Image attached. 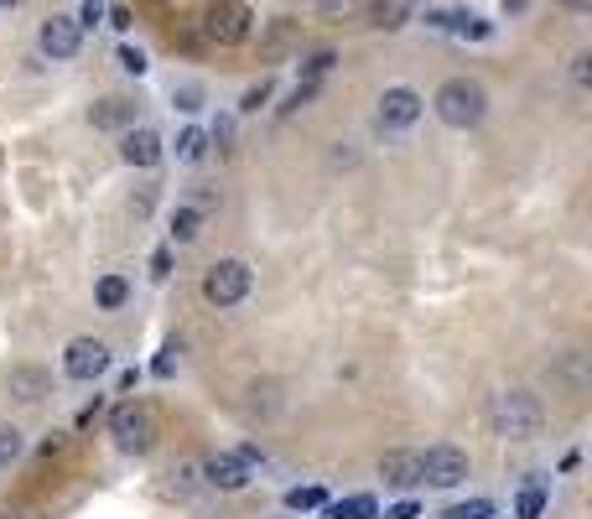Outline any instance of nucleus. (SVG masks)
<instances>
[{"instance_id": "3", "label": "nucleus", "mask_w": 592, "mask_h": 519, "mask_svg": "<svg viewBox=\"0 0 592 519\" xmlns=\"http://www.w3.org/2000/svg\"><path fill=\"white\" fill-rule=\"evenodd\" d=\"M110 437H115L119 452H151L157 441V416L140 405V400H119L110 411Z\"/></svg>"}, {"instance_id": "23", "label": "nucleus", "mask_w": 592, "mask_h": 519, "mask_svg": "<svg viewBox=\"0 0 592 519\" xmlns=\"http://www.w3.org/2000/svg\"><path fill=\"white\" fill-rule=\"evenodd\" d=\"M322 504H328L322 488H292V494H286V509H296V515H301V509H322Z\"/></svg>"}, {"instance_id": "16", "label": "nucleus", "mask_w": 592, "mask_h": 519, "mask_svg": "<svg viewBox=\"0 0 592 519\" xmlns=\"http://www.w3.org/2000/svg\"><path fill=\"white\" fill-rule=\"evenodd\" d=\"M442 32H457V37H468V42H483L493 26L483 16H474V11H453V16H442Z\"/></svg>"}, {"instance_id": "4", "label": "nucleus", "mask_w": 592, "mask_h": 519, "mask_svg": "<svg viewBox=\"0 0 592 519\" xmlns=\"http://www.w3.org/2000/svg\"><path fill=\"white\" fill-rule=\"evenodd\" d=\"M250 286H255V276H250L244 260H214L203 270V301L208 307H239V301L250 297Z\"/></svg>"}, {"instance_id": "37", "label": "nucleus", "mask_w": 592, "mask_h": 519, "mask_svg": "<svg viewBox=\"0 0 592 519\" xmlns=\"http://www.w3.org/2000/svg\"><path fill=\"white\" fill-rule=\"evenodd\" d=\"M556 5H567V11H577V16H582V11H592V0H556Z\"/></svg>"}, {"instance_id": "7", "label": "nucleus", "mask_w": 592, "mask_h": 519, "mask_svg": "<svg viewBox=\"0 0 592 519\" xmlns=\"http://www.w3.org/2000/svg\"><path fill=\"white\" fill-rule=\"evenodd\" d=\"M110 343H99V338H73L68 348H62V374L68 380H79V384H89V380H104L110 374Z\"/></svg>"}, {"instance_id": "17", "label": "nucleus", "mask_w": 592, "mask_h": 519, "mask_svg": "<svg viewBox=\"0 0 592 519\" xmlns=\"http://www.w3.org/2000/svg\"><path fill=\"white\" fill-rule=\"evenodd\" d=\"M375 515H379V504L369 494H354V499H343V504H322V519H375Z\"/></svg>"}, {"instance_id": "34", "label": "nucleus", "mask_w": 592, "mask_h": 519, "mask_svg": "<svg viewBox=\"0 0 592 519\" xmlns=\"http://www.w3.org/2000/svg\"><path fill=\"white\" fill-rule=\"evenodd\" d=\"M172 354H178V343H172V348H161V359L151 364V369H157L161 380H167V374H172V364H178V359H172Z\"/></svg>"}, {"instance_id": "8", "label": "nucleus", "mask_w": 592, "mask_h": 519, "mask_svg": "<svg viewBox=\"0 0 592 519\" xmlns=\"http://www.w3.org/2000/svg\"><path fill=\"white\" fill-rule=\"evenodd\" d=\"M421 109H426V100H421L415 89H406V83H395V89L379 94L375 120H379V130H411V125L421 120Z\"/></svg>"}, {"instance_id": "31", "label": "nucleus", "mask_w": 592, "mask_h": 519, "mask_svg": "<svg viewBox=\"0 0 592 519\" xmlns=\"http://www.w3.org/2000/svg\"><path fill=\"white\" fill-rule=\"evenodd\" d=\"M572 83H577V89H588V83H592V58H588V53H577V58H572Z\"/></svg>"}, {"instance_id": "21", "label": "nucleus", "mask_w": 592, "mask_h": 519, "mask_svg": "<svg viewBox=\"0 0 592 519\" xmlns=\"http://www.w3.org/2000/svg\"><path fill=\"white\" fill-rule=\"evenodd\" d=\"M21 452H26V441H21V431H16V426H5V420H0V468H11V462H16Z\"/></svg>"}, {"instance_id": "24", "label": "nucleus", "mask_w": 592, "mask_h": 519, "mask_svg": "<svg viewBox=\"0 0 592 519\" xmlns=\"http://www.w3.org/2000/svg\"><path fill=\"white\" fill-rule=\"evenodd\" d=\"M119 68H125L130 79H140V73L151 68V62H146V53H140V47H130V42H125V47H119Z\"/></svg>"}, {"instance_id": "38", "label": "nucleus", "mask_w": 592, "mask_h": 519, "mask_svg": "<svg viewBox=\"0 0 592 519\" xmlns=\"http://www.w3.org/2000/svg\"><path fill=\"white\" fill-rule=\"evenodd\" d=\"M525 5H531V0H504V11H510V16H514V11H525Z\"/></svg>"}, {"instance_id": "22", "label": "nucleus", "mask_w": 592, "mask_h": 519, "mask_svg": "<svg viewBox=\"0 0 592 519\" xmlns=\"http://www.w3.org/2000/svg\"><path fill=\"white\" fill-rule=\"evenodd\" d=\"M178 157L182 161H203V157H208V136H203V130H182V136H178Z\"/></svg>"}, {"instance_id": "15", "label": "nucleus", "mask_w": 592, "mask_h": 519, "mask_svg": "<svg viewBox=\"0 0 592 519\" xmlns=\"http://www.w3.org/2000/svg\"><path fill=\"white\" fill-rule=\"evenodd\" d=\"M5 384H11V395L26 400V405H37V400L47 395V374H42V369H32V364H16Z\"/></svg>"}, {"instance_id": "40", "label": "nucleus", "mask_w": 592, "mask_h": 519, "mask_svg": "<svg viewBox=\"0 0 592 519\" xmlns=\"http://www.w3.org/2000/svg\"><path fill=\"white\" fill-rule=\"evenodd\" d=\"M5 519H26V515H5Z\"/></svg>"}, {"instance_id": "11", "label": "nucleus", "mask_w": 592, "mask_h": 519, "mask_svg": "<svg viewBox=\"0 0 592 519\" xmlns=\"http://www.w3.org/2000/svg\"><path fill=\"white\" fill-rule=\"evenodd\" d=\"M119 161H125V166H140V172H146V166H157L161 161V136L157 130H146V125H130V130H119Z\"/></svg>"}, {"instance_id": "35", "label": "nucleus", "mask_w": 592, "mask_h": 519, "mask_svg": "<svg viewBox=\"0 0 592 519\" xmlns=\"http://www.w3.org/2000/svg\"><path fill=\"white\" fill-rule=\"evenodd\" d=\"M385 519H421V509H415V504L406 499V504H395V509H390V515H385Z\"/></svg>"}, {"instance_id": "2", "label": "nucleus", "mask_w": 592, "mask_h": 519, "mask_svg": "<svg viewBox=\"0 0 592 519\" xmlns=\"http://www.w3.org/2000/svg\"><path fill=\"white\" fill-rule=\"evenodd\" d=\"M432 109L447 130H474V125L489 115V94H483V83H474V79H447L436 89Z\"/></svg>"}, {"instance_id": "26", "label": "nucleus", "mask_w": 592, "mask_h": 519, "mask_svg": "<svg viewBox=\"0 0 592 519\" xmlns=\"http://www.w3.org/2000/svg\"><path fill=\"white\" fill-rule=\"evenodd\" d=\"M489 515H493L489 504H483V499H474V504H453V509H447V515H442V519H489Z\"/></svg>"}, {"instance_id": "13", "label": "nucleus", "mask_w": 592, "mask_h": 519, "mask_svg": "<svg viewBox=\"0 0 592 519\" xmlns=\"http://www.w3.org/2000/svg\"><path fill=\"white\" fill-rule=\"evenodd\" d=\"M89 125L94 130H130L136 125V104L130 100H119V94H110V100H99V104H89Z\"/></svg>"}, {"instance_id": "18", "label": "nucleus", "mask_w": 592, "mask_h": 519, "mask_svg": "<svg viewBox=\"0 0 592 519\" xmlns=\"http://www.w3.org/2000/svg\"><path fill=\"white\" fill-rule=\"evenodd\" d=\"M125 297H130V280H125V276H99L94 301L104 307V312H115V307H125Z\"/></svg>"}, {"instance_id": "19", "label": "nucleus", "mask_w": 592, "mask_h": 519, "mask_svg": "<svg viewBox=\"0 0 592 519\" xmlns=\"http://www.w3.org/2000/svg\"><path fill=\"white\" fill-rule=\"evenodd\" d=\"M197 234H203V214H197V208H187V203H182L178 214H172V240H178V244H193Z\"/></svg>"}, {"instance_id": "9", "label": "nucleus", "mask_w": 592, "mask_h": 519, "mask_svg": "<svg viewBox=\"0 0 592 519\" xmlns=\"http://www.w3.org/2000/svg\"><path fill=\"white\" fill-rule=\"evenodd\" d=\"M37 47H42V58H53V62H68V58H79V47H83V26L73 16H47L37 26Z\"/></svg>"}, {"instance_id": "25", "label": "nucleus", "mask_w": 592, "mask_h": 519, "mask_svg": "<svg viewBox=\"0 0 592 519\" xmlns=\"http://www.w3.org/2000/svg\"><path fill=\"white\" fill-rule=\"evenodd\" d=\"M193 488H197V462L172 468V494H193Z\"/></svg>"}, {"instance_id": "33", "label": "nucleus", "mask_w": 592, "mask_h": 519, "mask_svg": "<svg viewBox=\"0 0 592 519\" xmlns=\"http://www.w3.org/2000/svg\"><path fill=\"white\" fill-rule=\"evenodd\" d=\"M151 276H172V250H157L151 255Z\"/></svg>"}, {"instance_id": "5", "label": "nucleus", "mask_w": 592, "mask_h": 519, "mask_svg": "<svg viewBox=\"0 0 592 519\" xmlns=\"http://www.w3.org/2000/svg\"><path fill=\"white\" fill-rule=\"evenodd\" d=\"M203 32L218 47H239V42H250V32H255V11L244 0H218V5H208V16H203Z\"/></svg>"}, {"instance_id": "12", "label": "nucleus", "mask_w": 592, "mask_h": 519, "mask_svg": "<svg viewBox=\"0 0 592 519\" xmlns=\"http://www.w3.org/2000/svg\"><path fill=\"white\" fill-rule=\"evenodd\" d=\"M197 473L214 483V488H224V494H239V488L250 483V462L239 458V452H218V458H208Z\"/></svg>"}, {"instance_id": "32", "label": "nucleus", "mask_w": 592, "mask_h": 519, "mask_svg": "<svg viewBox=\"0 0 592 519\" xmlns=\"http://www.w3.org/2000/svg\"><path fill=\"white\" fill-rule=\"evenodd\" d=\"M104 21H110V26H115V32H130V11H125V5H104Z\"/></svg>"}, {"instance_id": "30", "label": "nucleus", "mask_w": 592, "mask_h": 519, "mask_svg": "<svg viewBox=\"0 0 592 519\" xmlns=\"http://www.w3.org/2000/svg\"><path fill=\"white\" fill-rule=\"evenodd\" d=\"M83 26V32H89V26H99V21H104V0H83L79 5V16H73Z\"/></svg>"}, {"instance_id": "29", "label": "nucleus", "mask_w": 592, "mask_h": 519, "mask_svg": "<svg viewBox=\"0 0 592 519\" xmlns=\"http://www.w3.org/2000/svg\"><path fill=\"white\" fill-rule=\"evenodd\" d=\"M333 62H338V53H312V58L301 62V73H307V79H322V73L333 68Z\"/></svg>"}, {"instance_id": "27", "label": "nucleus", "mask_w": 592, "mask_h": 519, "mask_svg": "<svg viewBox=\"0 0 592 519\" xmlns=\"http://www.w3.org/2000/svg\"><path fill=\"white\" fill-rule=\"evenodd\" d=\"M172 104H178V109H187V115H193V109H203V89H197V83H182L178 94H172Z\"/></svg>"}, {"instance_id": "20", "label": "nucleus", "mask_w": 592, "mask_h": 519, "mask_svg": "<svg viewBox=\"0 0 592 519\" xmlns=\"http://www.w3.org/2000/svg\"><path fill=\"white\" fill-rule=\"evenodd\" d=\"M271 94H276V79H260V83H250V89H244V100H239V109H244V115H260Z\"/></svg>"}, {"instance_id": "14", "label": "nucleus", "mask_w": 592, "mask_h": 519, "mask_svg": "<svg viewBox=\"0 0 592 519\" xmlns=\"http://www.w3.org/2000/svg\"><path fill=\"white\" fill-rule=\"evenodd\" d=\"M411 16H415V0H375L369 5V21L379 32H400V26H411Z\"/></svg>"}, {"instance_id": "1", "label": "nucleus", "mask_w": 592, "mask_h": 519, "mask_svg": "<svg viewBox=\"0 0 592 519\" xmlns=\"http://www.w3.org/2000/svg\"><path fill=\"white\" fill-rule=\"evenodd\" d=\"M489 426L510 441H531V437H540V426H546V405H540V395H531V390H499V395L489 400Z\"/></svg>"}, {"instance_id": "28", "label": "nucleus", "mask_w": 592, "mask_h": 519, "mask_svg": "<svg viewBox=\"0 0 592 519\" xmlns=\"http://www.w3.org/2000/svg\"><path fill=\"white\" fill-rule=\"evenodd\" d=\"M540 509H546V494L540 488H525L520 494V519H540Z\"/></svg>"}, {"instance_id": "39", "label": "nucleus", "mask_w": 592, "mask_h": 519, "mask_svg": "<svg viewBox=\"0 0 592 519\" xmlns=\"http://www.w3.org/2000/svg\"><path fill=\"white\" fill-rule=\"evenodd\" d=\"M21 5H26V0H0V11H21Z\"/></svg>"}, {"instance_id": "6", "label": "nucleus", "mask_w": 592, "mask_h": 519, "mask_svg": "<svg viewBox=\"0 0 592 519\" xmlns=\"http://www.w3.org/2000/svg\"><path fill=\"white\" fill-rule=\"evenodd\" d=\"M468 473H474V462H468V452L453 447V441L421 452V483H432V488H457V483H468Z\"/></svg>"}, {"instance_id": "10", "label": "nucleus", "mask_w": 592, "mask_h": 519, "mask_svg": "<svg viewBox=\"0 0 592 519\" xmlns=\"http://www.w3.org/2000/svg\"><path fill=\"white\" fill-rule=\"evenodd\" d=\"M379 478L390 483V488H400V494L421 488V452H411V447H395V452H385V458H379Z\"/></svg>"}, {"instance_id": "36", "label": "nucleus", "mask_w": 592, "mask_h": 519, "mask_svg": "<svg viewBox=\"0 0 592 519\" xmlns=\"http://www.w3.org/2000/svg\"><path fill=\"white\" fill-rule=\"evenodd\" d=\"M349 5H354V0H317V11H322V16H338V11H349Z\"/></svg>"}]
</instances>
